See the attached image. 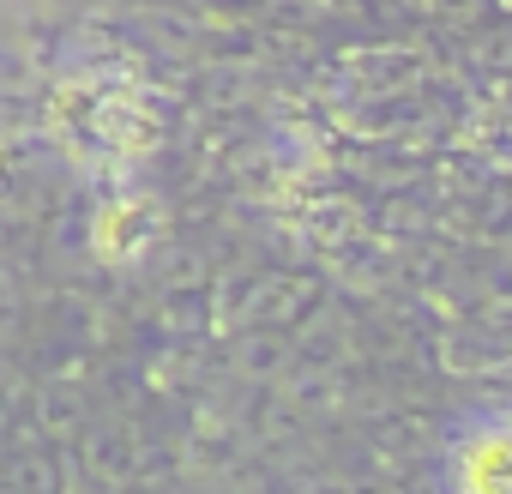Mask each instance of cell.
Instances as JSON below:
<instances>
[{"mask_svg": "<svg viewBox=\"0 0 512 494\" xmlns=\"http://www.w3.org/2000/svg\"><path fill=\"white\" fill-rule=\"evenodd\" d=\"M452 494H512V416H482L452 440Z\"/></svg>", "mask_w": 512, "mask_h": 494, "instance_id": "6da1fadb", "label": "cell"}]
</instances>
